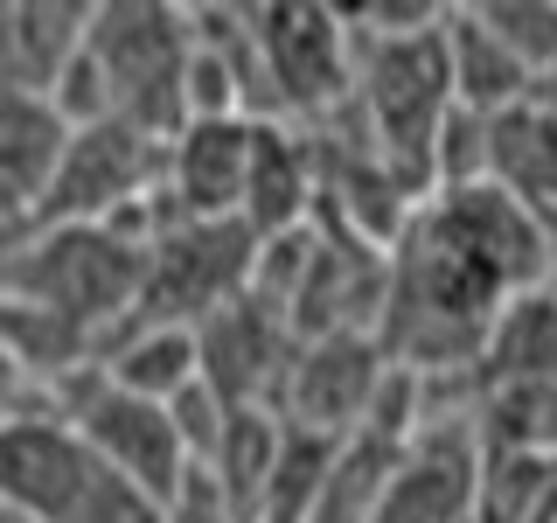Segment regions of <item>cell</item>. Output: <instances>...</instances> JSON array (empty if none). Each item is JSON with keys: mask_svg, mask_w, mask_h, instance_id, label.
I'll return each instance as SVG.
<instances>
[{"mask_svg": "<svg viewBox=\"0 0 557 523\" xmlns=\"http://www.w3.org/2000/svg\"><path fill=\"white\" fill-rule=\"evenodd\" d=\"M147 252L104 223H35L22 244L0 252V301L57 314L77 336L133 321Z\"/></svg>", "mask_w": 557, "mask_h": 523, "instance_id": "1", "label": "cell"}, {"mask_svg": "<svg viewBox=\"0 0 557 523\" xmlns=\"http://www.w3.org/2000/svg\"><path fill=\"white\" fill-rule=\"evenodd\" d=\"M91 57L112 119L153 133L168 147L188 126V57H196V14L188 8H161V0H104L91 8Z\"/></svg>", "mask_w": 557, "mask_h": 523, "instance_id": "2", "label": "cell"}, {"mask_svg": "<svg viewBox=\"0 0 557 523\" xmlns=\"http://www.w3.org/2000/svg\"><path fill=\"white\" fill-rule=\"evenodd\" d=\"M418 238H432L440 252H453L467 272H481L502 301L530 287H550V258L557 238L544 231L530 203H516L502 182H460V188H432L411 217Z\"/></svg>", "mask_w": 557, "mask_h": 523, "instance_id": "3", "label": "cell"}, {"mask_svg": "<svg viewBox=\"0 0 557 523\" xmlns=\"http://www.w3.org/2000/svg\"><path fill=\"white\" fill-rule=\"evenodd\" d=\"M49 405H57V418H70V426L84 433V447H91L119 482H133L139 496H147L153 510L168 516V502L182 496L188 467H196L168 405H153V398H133V391H119V384H104L98 363L70 370L57 391H49Z\"/></svg>", "mask_w": 557, "mask_h": 523, "instance_id": "4", "label": "cell"}, {"mask_svg": "<svg viewBox=\"0 0 557 523\" xmlns=\"http://www.w3.org/2000/svg\"><path fill=\"white\" fill-rule=\"evenodd\" d=\"M258 77L272 92V119H327L335 105L356 98V35L342 8H251Z\"/></svg>", "mask_w": 557, "mask_h": 523, "instance_id": "5", "label": "cell"}, {"mask_svg": "<svg viewBox=\"0 0 557 523\" xmlns=\"http://www.w3.org/2000/svg\"><path fill=\"white\" fill-rule=\"evenodd\" d=\"M168 188V147L126 119H98L77 126L63 147V168L49 182L35 223H119L126 209Z\"/></svg>", "mask_w": 557, "mask_h": 523, "instance_id": "6", "label": "cell"}, {"mask_svg": "<svg viewBox=\"0 0 557 523\" xmlns=\"http://www.w3.org/2000/svg\"><path fill=\"white\" fill-rule=\"evenodd\" d=\"M383 377H391V356H383L376 336H313L293 356L278 418L293 433H313V440H356L370 426Z\"/></svg>", "mask_w": 557, "mask_h": 523, "instance_id": "7", "label": "cell"}, {"mask_svg": "<svg viewBox=\"0 0 557 523\" xmlns=\"http://www.w3.org/2000/svg\"><path fill=\"white\" fill-rule=\"evenodd\" d=\"M321 209V168H313V139L286 133V119H258L251 126V161H244V231L258 244L293 238Z\"/></svg>", "mask_w": 557, "mask_h": 523, "instance_id": "8", "label": "cell"}, {"mask_svg": "<svg viewBox=\"0 0 557 523\" xmlns=\"http://www.w3.org/2000/svg\"><path fill=\"white\" fill-rule=\"evenodd\" d=\"M251 126H258V119H196V126H182L168 139V203H174V217L223 223V217L244 209Z\"/></svg>", "mask_w": 557, "mask_h": 523, "instance_id": "9", "label": "cell"}, {"mask_svg": "<svg viewBox=\"0 0 557 523\" xmlns=\"http://www.w3.org/2000/svg\"><path fill=\"white\" fill-rule=\"evenodd\" d=\"M84 42H91L84 0H0V92L57 98Z\"/></svg>", "mask_w": 557, "mask_h": 523, "instance_id": "10", "label": "cell"}, {"mask_svg": "<svg viewBox=\"0 0 557 523\" xmlns=\"http://www.w3.org/2000/svg\"><path fill=\"white\" fill-rule=\"evenodd\" d=\"M487 182H502L516 203H530L557 238V92L536 84L522 105L487 119Z\"/></svg>", "mask_w": 557, "mask_h": 523, "instance_id": "11", "label": "cell"}, {"mask_svg": "<svg viewBox=\"0 0 557 523\" xmlns=\"http://www.w3.org/2000/svg\"><path fill=\"white\" fill-rule=\"evenodd\" d=\"M70 133L77 126L57 112V98L0 92V196L22 203V209H42L49 182H57V168H63Z\"/></svg>", "mask_w": 557, "mask_h": 523, "instance_id": "12", "label": "cell"}, {"mask_svg": "<svg viewBox=\"0 0 557 523\" xmlns=\"http://www.w3.org/2000/svg\"><path fill=\"white\" fill-rule=\"evenodd\" d=\"M91 363L104 370V384H119L133 398H153V405H174L202 377L196 328H182V321H119V342L98 349Z\"/></svg>", "mask_w": 557, "mask_h": 523, "instance_id": "13", "label": "cell"}, {"mask_svg": "<svg viewBox=\"0 0 557 523\" xmlns=\"http://www.w3.org/2000/svg\"><path fill=\"white\" fill-rule=\"evenodd\" d=\"M446 63H453L460 112H481V119L509 112V105L536 92V77L502 49V35L481 22V8H446Z\"/></svg>", "mask_w": 557, "mask_h": 523, "instance_id": "14", "label": "cell"}, {"mask_svg": "<svg viewBox=\"0 0 557 523\" xmlns=\"http://www.w3.org/2000/svg\"><path fill=\"white\" fill-rule=\"evenodd\" d=\"M530 377H557V293L550 287L502 301L481 342V370H474V384H530Z\"/></svg>", "mask_w": 557, "mask_h": 523, "instance_id": "15", "label": "cell"}, {"mask_svg": "<svg viewBox=\"0 0 557 523\" xmlns=\"http://www.w3.org/2000/svg\"><path fill=\"white\" fill-rule=\"evenodd\" d=\"M467 523H557V453L487 447Z\"/></svg>", "mask_w": 557, "mask_h": 523, "instance_id": "16", "label": "cell"}, {"mask_svg": "<svg viewBox=\"0 0 557 523\" xmlns=\"http://www.w3.org/2000/svg\"><path fill=\"white\" fill-rule=\"evenodd\" d=\"M481 22L502 35V49H509L536 84L557 77V8L550 0H487Z\"/></svg>", "mask_w": 557, "mask_h": 523, "instance_id": "17", "label": "cell"}, {"mask_svg": "<svg viewBox=\"0 0 557 523\" xmlns=\"http://www.w3.org/2000/svg\"><path fill=\"white\" fill-rule=\"evenodd\" d=\"M28 412H57L49 405V384L22 363L14 342H0V426H14V418H28Z\"/></svg>", "mask_w": 557, "mask_h": 523, "instance_id": "18", "label": "cell"}, {"mask_svg": "<svg viewBox=\"0 0 557 523\" xmlns=\"http://www.w3.org/2000/svg\"><path fill=\"white\" fill-rule=\"evenodd\" d=\"M0 523H35L28 510H14V502H0Z\"/></svg>", "mask_w": 557, "mask_h": 523, "instance_id": "19", "label": "cell"}]
</instances>
